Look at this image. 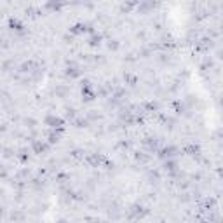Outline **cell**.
<instances>
[{
    "mask_svg": "<svg viewBox=\"0 0 223 223\" xmlns=\"http://www.w3.org/2000/svg\"><path fill=\"white\" fill-rule=\"evenodd\" d=\"M45 124L51 125V127H61V125H63V120L54 117V115H49V117L45 119Z\"/></svg>",
    "mask_w": 223,
    "mask_h": 223,
    "instance_id": "6da1fadb",
    "label": "cell"
}]
</instances>
